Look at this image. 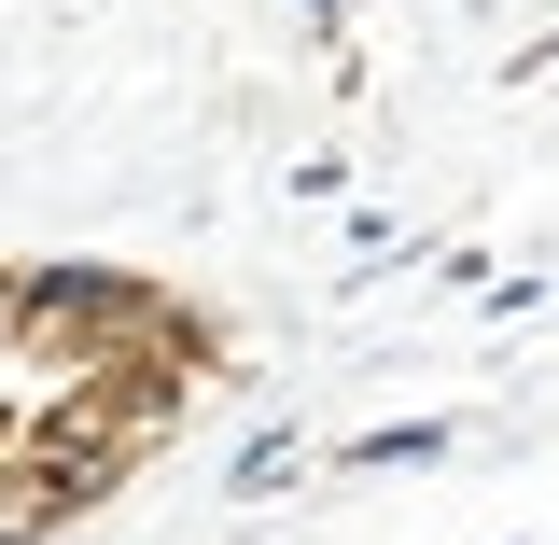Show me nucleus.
Listing matches in <instances>:
<instances>
[{"mask_svg":"<svg viewBox=\"0 0 559 545\" xmlns=\"http://www.w3.org/2000/svg\"><path fill=\"white\" fill-rule=\"evenodd\" d=\"M168 322V294L127 266H84V252H57V266H0V349H28V364H57V378H84L98 349H127Z\"/></svg>","mask_w":559,"mask_h":545,"instance_id":"nucleus-1","label":"nucleus"},{"mask_svg":"<svg viewBox=\"0 0 559 545\" xmlns=\"http://www.w3.org/2000/svg\"><path fill=\"white\" fill-rule=\"evenodd\" d=\"M448 448H462L448 419H392V434H364L349 462H364V476H406V462H448Z\"/></svg>","mask_w":559,"mask_h":545,"instance_id":"nucleus-2","label":"nucleus"},{"mask_svg":"<svg viewBox=\"0 0 559 545\" xmlns=\"http://www.w3.org/2000/svg\"><path fill=\"white\" fill-rule=\"evenodd\" d=\"M294 476H308V448H294V434H252V448H238V476H224V489H238V503H266V489H294Z\"/></svg>","mask_w":559,"mask_h":545,"instance_id":"nucleus-3","label":"nucleus"},{"mask_svg":"<svg viewBox=\"0 0 559 545\" xmlns=\"http://www.w3.org/2000/svg\"><path fill=\"white\" fill-rule=\"evenodd\" d=\"M349 14H364V0H308V28H322V43H336V28H349Z\"/></svg>","mask_w":559,"mask_h":545,"instance_id":"nucleus-4","label":"nucleus"}]
</instances>
